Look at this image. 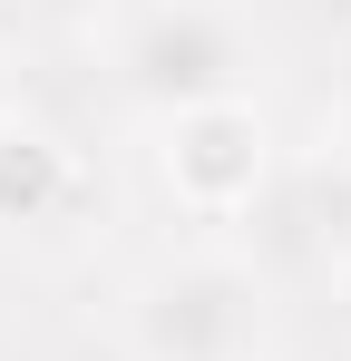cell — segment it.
Instances as JSON below:
<instances>
[{
  "instance_id": "obj_1",
  "label": "cell",
  "mask_w": 351,
  "mask_h": 361,
  "mask_svg": "<svg viewBox=\"0 0 351 361\" xmlns=\"http://www.w3.org/2000/svg\"><path fill=\"white\" fill-rule=\"evenodd\" d=\"M108 88L156 127L254 98V30L234 0H127L108 30Z\"/></svg>"
},
{
  "instance_id": "obj_2",
  "label": "cell",
  "mask_w": 351,
  "mask_h": 361,
  "mask_svg": "<svg viewBox=\"0 0 351 361\" xmlns=\"http://www.w3.org/2000/svg\"><path fill=\"white\" fill-rule=\"evenodd\" d=\"M117 342H127V361H264L273 352V293L234 254H166L137 274Z\"/></svg>"
},
{
  "instance_id": "obj_3",
  "label": "cell",
  "mask_w": 351,
  "mask_h": 361,
  "mask_svg": "<svg viewBox=\"0 0 351 361\" xmlns=\"http://www.w3.org/2000/svg\"><path fill=\"white\" fill-rule=\"evenodd\" d=\"M264 166H273V127L254 98H225L166 127V185L185 215H244L264 195Z\"/></svg>"
},
{
  "instance_id": "obj_4",
  "label": "cell",
  "mask_w": 351,
  "mask_h": 361,
  "mask_svg": "<svg viewBox=\"0 0 351 361\" xmlns=\"http://www.w3.org/2000/svg\"><path fill=\"white\" fill-rule=\"evenodd\" d=\"M78 205H88V157L49 118L0 108V225L10 235H39V225H68Z\"/></svg>"
},
{
  "instance_id": "obj_5",
  "label": "cell",
  "mask_w": 351,
  "mask_h": 361,
  "mask_svg": "<svg viewBox=\"0 0 351 361\" xmlns=\"http://www.w3.org/2000/svg\"><path fill=\"white\" fill-rule=\"evenodd\" d=\"M312 225H322V244H332V254H351V147L312 166Z\"/></svg>"
}]
</instances>
